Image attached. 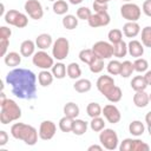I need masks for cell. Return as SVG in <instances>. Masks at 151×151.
<instances>
[{"label":"cell","instance_id":"9","mask_svg":"<svg viewBox=\"0 0 151 151\" xmlns=\"http://www.w3.org/2000/svg\"><path fill=\"white\" fill-rule=\"evenodd\" d=\"M24 8L25 12L28 14V17L34 20H40L44 17L42 5L38 0H27L24 5Z\"/></svg>","mask_w":151,"mask_h":151},{"label":"cell","instance_id":"60","mask_svg":"<svg viewBox=\"0 0 151 151\" xmlns=\"http://www.w3.org/2000/svg\"><path fill=\"white\" fill-rule=\"evenodd\" d=\"M50 1H53V2H54V1H57V0H50Z\"/></svg>","mask_w":151,"mask_h":151},{"label":"cell","instance_id":"42","mask_svg":"<svg viewBox=\"0 0 151 151\" xmlns=\"http://www.w3.org/2000/svg\"><path fill=\"white\" fill-rule=\"evenodd\" d=\"M150 150V146L140 140V139H133L132 140V147H131V151H149Z\"/></svg>","mask_w":151,"mask_h":151},{"label":"cell","instance_id":"44","mask_svg":"<svg viewBox=\"0 0 151 151\" xmlns=\"http://www.w3.org/2000/svg\"><path fill=\"white\" fill-rule=\"evenodd\" d=\"M91 15H92V12H91V9H90L88 7L83 6V7H79V8L77 9V17H78V19L88 20V19L91 18Z\"/></svg>","mask_w":151,"mask_h":151},{"label":"cell","instance_id":"8","mask_svg":"<svg viewBox=\"0 0 151 151\" xmlns=\"http://www.w3.org/2000/svg\"><path fill=\"white\" fill-rule=\"evenodd\" d=\"M92 51L97 57H99L104 60L113 57V45L110 41L100 40V41L94 42L92 46Z\"/></svg>","mask_w":151,"mask_h":151},{"label":"cell","instance_id":"47","mask_svg":"<svg viewBox=\"0 0 151 151\" xmlns=\"http://www.w3.org/2000/svg\"><path fill=\"white\" fill-rule=\"evenodd\" d=\"M9 46V39H0V54L5 57L7 54V48Z\"/></svg>","mask_w":151,"mask_h":151},{"label":"cell","instance_id":"43","mask_svg":"<svg viewBox=\"0 0 151 151\" xmlns=\"http://www.w3.org/2000/svg\"><path fill=\"white\" fill-rule=\"evenodd\" d=\"M18 14H19V11H17V9H9V11H7L5 13V15H4L6 24L14 26V22H15V19H17Z\"/></svg>","mask_w":151,"mask_h":151},{"label":"cell","instance_id":"13","mask_svg":"<svg viewBox=\"0 0 151 151\" xmlns=\"http://www.w3.org/2000/svg\"><path fill=\"white\" fill-rule=\"evenodd\" d=\"M97 88L98 91L103 94V96H106L116 85H114V79L111 77V76H107V74H104V76H100L98 79H97Z\"/></svg>","mask_w":151,"mask_h":151},{"label":"cell","instance_id":"19","mask_svg":"<svg viewBox=\"0 0 151 151\" xmlns=\"http://www.w3.org/2000/svg\"><path fill=\"white\" fill-rule=\"evenodd\" d=\"M21 54H19L18 52H8L5 57H4V61H5V64L7 65V66H9V67H17V66H19L20 65V63H21Z\"/></svg>","mask_w":151,"mask_h":151},{"label":"cell","instance_id":"48","mask_svg":"<svg viewBox=\"0 0 151 151\" xmlns=\"http://www.w3.org/2000/svg\"><path fill=\"white\" fill-rule=\"evenodd\" d=\"M93 9H94V13L107 12V4H103V2L93 1Z\"/></svg>","mask_w":151,"mask_h":151},{"label":"cell","instance_id":"18","mask_svg":"<svg viewBox=\"0 0 151 151\" xmlns=\"http://www.w3.org/2000/svg\"><path fill=\"white\" fill-rule=\"evenodd\" d=\"M35 45L39 50H47L48 47H51L53 45V40H52V37L51 34L48 33H41L35 39Z\"/></svg>","mask_w":151,"mask_h":151},{"label":"cell","instance_id":"50","mask_svg":"<svg viewBox=\"0 0 151 151\" xmlns=\"http://www.w3.org/2000/svg\"><path fill=\"white\" fill-rule=\"evenodd\" d=\"M142 11L146 17L151 18V0H145L142 6Z\"/></svg>","mask_w":151,"mask_h":151},{"label":"cell","instance_id":"52","mask_svg":"<svg viewBox=\"0 0 151 151\" xmlns=\"http://www.w3.org/2000/svg\"><path fill=\"white\" fill-rule=\"evenodd\" d=\"M104 150V146L100 144V145H98V144H93V145H90L88 147H87V151H103Z\"/></svg>","mask_w":151,"mask_h":151},{"label":"cell","instance_id":"27","mask_svg":"<svg viewBox=\"0 0 151 151\" xmlns=\"http://www.w3.org/2000/svg\"><path fill=\"white\" fill-rule=\"evenodd\" d=\"M78 17L73 15V14H65L63 20H61V24L64 26V28L66 29H74L77 26H78Z\"/></svg>","mask_w":151,"mask_h":151},{"label":"cell","instance_id":"40","mask_svg":"<svg viewBox=\"0 0 151 151\" xmlns=\"http://www.w3.org/2000/svg\"><path fill=\"white\" fill-rule=\"evenodd\" d=\"M133 67H134V71L136 72H139V73L146 72L147 71V67H149V63H147L146 59H144L142 57L140 58H136V60L133 63Z\"/></svg>","mask_w":151,"mask_h":151},{"label":"cell","instance_id":"2","mask_svg":"<svg viewBox=\"0 0 151 151\" xmlns=\"http://www.w3.org/2000/svg\"><path fill=\"white\" fill-rule=\"evenodd\" d=\"M11 134L13 138L22 140L26 145L29 146L35 145L39 137V132L37 131V129L25 123H14L11 126Z\"/></svg>","mask_w":151,"mask_h":151},{"label":"cell","instance_id":"17","mask_svg":"<svg viewBox=\"0 0 151 151\" xmlns=\"http://www.w3.org/2000/svg\"><path fill=\"white\" fill-rule=\"evenodd\" d=\"M35 47H37L35 41H33L31 39L24 40L21 42V45H20V54L22 57L28 58V57H31V55H33L35 53Z\"/></svg>","mask_w":151,"mask_h":151},{"label":"cell","instance_id":"58","mask_svg":"<svg viewBox=\"0 0 151 151\" xmlns=\"http://www.w3.org/2000/svg\"><path fill=\"white\" fill-rule=\"evenodd\" d=\"M147 132H149V134L151 136V125H147Z\"/></svg>","mask_w":151,"mask_h":151},{"label":"cell","instance_id":"56","mask_svg":"<svg viewBox=\"0 0 151 151\" xmlns=\"http://www.w3.org/2000/svg\"><path fill=\"white\" fill-rule=\"evenodd\" d=\"M0 97H1L0 101H4V100L6 99V96H5V93H4V92H1V93H0Z\"/></svg>","mask_w":151,"mask_h":151},{"label":"cell","instance_id":"22","mask_svg":"<svg viewBox=\"0 0 151 151\" xmlns=\"http://www.w3.org/2000/svg\"><path fill=\"white\" fill-rule=\"evenodd\" d=\"M73 88L78 93H86L92 88V83L88 79H80L79 78L73 84Z\"/></svg>","mask_w":151,"mask_h":151},{"label":"cell","instance_id":"4","mask_svg":"<svg viewBox=\"0 0 151 151\" xmlns=\"http://www.w3.org/2000/svg\"><path fill=\"white\" fill-rule=\"evenodd\" d=\"M99 142L104 146V149L113 151L119 146L118 134L112 129H103L99 133Z\"/></svg>","mask_w":151,"mask_h":151},{"label":"cell","instance_id":"35","mask_svg":"<svg viewBox=\"0 0 151 151\" xmlns=\"http://www.w3.org/2000/svg\"><path fill=\"white\" fill-rule=\"evenodd\" d=\"M73 118H70L67 116H64L60 120H59V129L63 132H72V127H73Z\"/></svg>","mask_w":151,"mask_h":151},{"label":"cell","instance_id":"16","mask_svg":"<svg viewBox=\"0 0 151 151\" xmlns=\"http://www.w3.org/2000/svg\"><path fill=\"white\" fill-rule=\"evenodd\" d=\"M150 103V94L146 93L145 91H137L134 94H133V104L139 107V109H143V107H146Z\"/></svg>","mask_w":151,"mask_h":151},{"label":"cell","instance_id":"32","mask_svg":"<svg viewBox=\"0 0 151 151\" xmlns=\"http://www.w3.org/2000/svg\"><path fill=\"white\" fill-rule=\"evenodd\" d=\"M86 113L88 117L94 118V117H99L103 113V109L98 103H90L86 106Z\"/></svg>","mask_w":151,"mask_h":151},{"label":"cell","instance_id":"10","mask_svg":"<svg viewBox=\"0 0 151 151\" xmlns=\"http://www.w3.org/2000/svg\"><path fill=\"white\" fill-rule=\"evenodd\" d=\"M39 138L42 140H50L57 132V125L52 120H44L39 126Z\"/></svg>","mask_w":151,"mask_h":151},{"label":"cell","instance_id":"61","mask_svg":"<svg viewBox=\"0 0 151 151\" xmlns=\"http://www.w3.org/2000/svg\"><path fill=\"white\" fill-rule=\"evenodd\" d=\"M150 101H151V93H150Z\"/></svg>","mask_w":151,"mask_h":151},{"label":"cell","instance_id":"21","mask_svg":"<svg viewBox=\"0 0 151 151\" xmlns=\"http://www.w3.org/2000/svg\"><path fill=\"white\" fill-rule=\"evenodd\" d=\"M63 111H64V116H67V117L73 118V119H76V118L79 116V113H80L79 106H78L76 103H73V101L66 103V104L64 105Z\"/></svg>","mask_w":151,"mask_h":151},{"label":"cell","instance_id":"49","mask_svg":"<svg viewBox=\"0 0 151 151\" xmlns=\"http://www.w3.org/2000/svg\"><path fill=\"white\" fill-rule=\"evenodd\" d=\"M11 35H12L11 28H8L7 26H1L0 27V39H9Z\"/></svg>","mask_w":151,"mask_h":151},{"label":"cell","instance_id":"31","mask_svg":"<svg viewBox=\"0 0 151 151\" xmlns=\"http://www.w3.org/2000/svg\"><path fill=\"white\" fill-rule=\"evenodd\" d=\"M122 97H123V92H122V88H120L119 86H114V87L105 96V98H106L109 101H111V103H118V101H120Z\"/></svg>","mask_w":151,"mask_h":151},{"label":"cell","instance_id":"57","mask_svg":"<svg viewBox=\"0 0 151 151\" xmlns=\"http://www.w3.org/2000/svg\"><path fill=\"white\" fill-rule=\"evenodd\" d=\"M94 1H98V2H103V4H107L109 1H111V0H94Z\"/></svg>","mask_w":151,"mask_h":151},{"label":"cell","instance_id":"37","mask_svg":"<svg viewBox=\"0 0 151 151\" xmlns=\"http://www.w3.org/2000/svg\"><path fill=\"white\" fill-rule=\"evenodd\" d=\"M90 127H91V130L94 131V132H100L103 129H105V120H104L100 116H99V117L91 118Z\"/></svg>","mask_w":151,"mask_h":151},{"label":"cell","instance_id":"54","mask_svg":"<svg viewBox=\"0 0 151 151\" xmlns=\"http://www.w3.org/2000/svg\"><path fill=\"white\" fill-rule=\"evenodd\" d=\"M145 123L147 125H151V111H149L146 113V116H145Z\"/></svg>","mask_w":151,"mask_h":151},{"label":"cell","instance_id":"30","mask_svg":"<svg viewBox=\"0 0 151 151\" xmlns=\"http://www.w3.org/2000/svg\"><path fill=\"white\" fill-rule=\"evenodd\" d=\"M67 76L71 79H79L81 76V68L77 63H70L67 65Z\"/></svg>","mask_w":151,"mask_h":151},{"label":"cell","instance_id":"25","mask_svg":"<svg viewBox=\"0 0 151 151\" xmlns=\"http://www.w3.org/2000/svg\"><path fill=\"white\" fill-rule=\"evenodd\" d=\"M51 72H52V74L54 76V78H57V79H63V78H65L66 74H67V67H66V65H65L64 63L59 61V63H57V64H54V65L52 66Z\"/></svg>","mask_w":151,"mask_h":151},{"label":"cell","instance_id":"24","mask_svg":"<svg viewBox=\"0 0 151 151\" xmlns=\"http://www.w3.org/2000/svg\"><path fill=\"white\" fill-rule=\"evenodd\" d=\"M130 85H131L132 90L136 91V92L137 91H145L146 87L149 86L146 80H145V78H144V76H136V77H133L131 83H130Z\"/></svg>","mask_w":151,"mask_h":151},{"label":"cell","instance_id":"15","mask_svg":"<svg viewBox=\"0 0 151 151\" xmlns=\"http://www.w3.org/2000/svg\"><path fill=\"white\" fill-rule=\"evenodd\" d=\"M123 33L127 38H136L140 33V26L137 21H127L123 26Z\"/></svg>","mask_w":151,"mask_h":151},{"label":"cell","instance_id":"6","mask_svg":"<svg viewBox=\"0 0 151 151\" xmlns=\"http://www.w3.org/2000/svg\"><path fill=\"white\" fill-rule=\"evenodd\" d=\"M54 58L51 57L46 51L40 50L38 52H35L32 57V63L34 66L41 68V70H48L52 68V66L54 65Z\"/></svg>","mask_w":151,"mask_h":151},{"label":"cell","instance_id":"3","mask_svg":"<svg viewBox=\"0 0 151 151\" xmlns=\"http://www.w3.org/2000/svg\"><path fill=\"white\" fill-rule=\"evenodd\" d=\"M0 122L4 125L15 122L21 117V109L13 99L6 98L4 101H0Z\"/></svg>","mask_w":151,"mask_h":151},{"label":"cell","instance_id":"39","mask_svg":"<svg viewBox=\"0 0 151 151\" xmlns=\"http://www.w3.org/2000/svg\"><path fill=\"white\" fill-rule=\"evenodd\" d=\"M107 38H109V41L113 45V44H117L119 41L123 40V32L118 28H113L111 31H109L107 33Z\"/></svg>","mask_w":151,"mask_h":151},{"label":"cell","instance_id":"53","mask_svg":"<svg viewBox=\"0 0 151 151\" xmlns=\"http://www.w3.org/2000/svg\"><path fill=\"white\" fill-rule=\"evenodd\" d=\"M144 78H145V80H146L147 85H151V70L145 72V76H144Z\"/></svg>","mask_w":151,"mask_h":151},{"label":"cell","instance_id":"38","mask_svg":"<svg viewBox=\"0 0 151 151\" xmlns=\"http://www.w3.org/2000/svg\"><path fill=\"white\" fill-rule=\"evenodd\" d=\"M107 72L112 76H119L120 74V70H122V63L119 60H110L107 66Z\"/></svg>","mask_w":151,"mask_h":151},{"label":"cell","instance_id":"14","mask_svg":"<svg viewBox=\"0 0 151 151\" xmlns=\"http://www.w3.org/2000/svg\"><path fill=\"white\" fill-rule=\"evenodd\" d=\"M127 53L133 58H140L144 54V45L133 39L127 44Z\"/></svg>","mask_w":151,"mask_h":151},{"label":"cell","instance_id":"23","mask_svg":"<svg viewBox=\"0 0 151 151\" xmlns=\"http://www.w3.org/2000/svg\"><path fill=\"white\" fill-rule=\"evenodd\" d=\"M87 127H88V123H87L86 120L76 118V119L73 120L72 132H73L76 136H83V134L87 131Z\"/></svg>","mask_w":151,"mask_h":151},{"label":"cell","instance_id":"36","mask_svg":"<svg viewBox=\"0 0 151 151\" xmlns=\"http://www.w3.org/2000/svg\"><path fill=\"white\" fill-rule=\"evenodd\" d=\"M134 71V67H133V63H131L130 60H125L122 63V70H120V77L123 78H129Z\"/></svg>","mask_w":151,"mask_h":151},{"label":"cell","instance_id":"26","mask_svg":"<svg viewBox=\"0 0 151 151\" xmlns=\"http://www.w3.org/2000/svg\"><path fill=\"white\" fill-rule=\"evenodd\" d=\"M144 131H145V126L140 120H133L129 125V132L134 137L142 136L144 133Z\"/></svg>","mask_w":151,"mask_h":151},{"label":"cell","instance_id":"51","mask_svg":"<svg viewBox=\"0 0 151 151\" xmlns=\"http://www.w3.org/2000/svg\"><path fill=\"white\" fill-rule=\"evenodd\" d=\"M8 142V134L6 131L1 130L0 131V146H5Z\"/></svg>","mask_w":151,"mask_h":151},{"label":"cell","instance_id":"46","mask_svg":"<svg viewBox=\"0 0 151 151\" xmlns=\"http://www.w3.org/2000/svg\"><path fill=\"white\" fill-rule=\"evenodd\" d=\"M132 138H125L118 146V149L120 151H131V147H132Z\"/></svg>","mask_w":151,"mask_h":151},{"label":"cell","instance_id":"5","mask_svg":"<svg viewBox=\"0 0 151 151\" xmlns=\"http://www.w3.org/2000/svg\"><path fill=\"white\" fill-rule=\"evenodd\" d=\"M70 52V41L64 38H57V40L52 45V57L59 61H63L64 59L67 58Z\"/></svg>","mask_w":151,"mask_h":151},{"label":"cell","instance_id":"34","mask_svg":"<svg viewBox=\"0 0 151 151\" xmlns=\"http://www.w3.org/2000/svg\"><path fill=\"white\" fill-rule=\"evenodd\" d=\"M88 67H90V71L92 73H100L104 70V59H101V58L96 55L94 59L90 63Z\"/></svg>","mask_w":151,"mask_h":151},{"label":"cell","instance_id":"12","mask_svg":"<svg viewBox=\"0 0 151 151\" xmlns=\"http://www.w3.org/2000/svg\"><path fill=\"white\" fill-rule=\"evenodd\" d=\"M111 21V18L107 12H99V13H94L91 15V18L87 20L88 26L97 28V27H104L107 26Z\"/></svg>","mask_w":151,"mask_h":151},{"label":"cell","instance_id":"45","mask_svg":"<svg viewBox=\"0 0 151 151\" xmlns=\"http://www.w3.org/2000/svg\"><path fill=\"white\" fill-rule=\"evenodd\" d=\"M27 25H28V18H27V15L24 14V13H21V12H19V14H18V17L15 19L14 26L18 27V28H24Z\"/></svg>","mask_w":151,"mask_h":151},{"label":"cell","instance_id":"55","mask_svg":"<svg viewBox=\"0 0 151 151\" xmlns=\"http://www.w3.org/2000/svg\"><path fill=\"white\" fill-rule=\"evenodd\" d=\"M70 1V4H72V5H79V4H81L84 0H68Z\"/></svg>","mask_w":151,"mask_h":151},{"label":"cell","instance_id":"1","mask_svg":"<svg viewBox=\"0 0 151 151\" xmlns=\"http://www.w3.org/2000/svg\"><path fill=\"white\" fill-rule=\"evenodd\" d=\"M6 83L11 86L12 93L25 100H32L37 97V76L33 71L22 67H15L6 76Z\"/></svg>","mask_w":151,"mask_h":151},{"label":"cell","instance_id":"11","mask_svg":"<svg viewBox=\"0 0 151 151\" xmlns=\"http://www.w3.org/2000/svg\"><path fill=\"white\" fill-rule=\"evenodd\" d=\"M104 117H105V119L109 122V123H111V124H117V123H119V120H120V118H122V113H120V111H119V109L116 106V105H113V104H107V105H105L104 107H103V113H101Z\"/></svg>","mask_w":151,"mask_h":151},{"label":"cell","instance_id":"20","mask_svg":"<svg viewBox=\"0 0 151 151\" xmlns=\"http://www.w3.org/2000/svg\"><path fill=\"white\" fill-rule=\"evenodd\" d=\"M54 76L48 70H41L38 74V81L42 87H47L53 83Z\"/></svg>","mask_w":151,"mask_h":151},{"label":"cell","instance_id":"59","mask_svg":"<svg viewBox=\"0 0 151 151\" xmlns=\"http://www.w3.org/2000/svg\"><path fill=\"white\" fill-rule=\"evenodd\" d=\"M122 1H125V2H131L132 0H122Z\"/></svg>","mask_w":151,"mask_h":151},{"label":"cell","instance_id":"41","mask_svg":"<svg viewBox=\"0 0 151 151\" xmlns=\"http://www.w3.org/2000/svg\"><path fill=\"white\" fill-rule=\"evenodd\" d=\"M142 44L151 48V26H145L142 29Z\"/></svg>","mask_w":151,"mask_h":151},{"label":"cell","instance_id":"33","mask_svg":"<svg viewBox=\"0 0 151 151\" xmlns=\"http://www.w3.org/2000/svg\"><path fill=\"white\" fill-rule=\"evenodd\" d=\"M78 57H79L80 61H83L84 64L90 65V63L94 59L96 54L93 53L92 48H84V50H81V51L79 52V55H78Z\"/></svg>","mask_w":151,"mask_h":151},{"label":"cell","instance_id":"29","mask_svg":"<svg viewBox=\"0 0 151 151\" xmlns=\"http://www.w3.org/2000/svg\"><path fill=\"white\" fill-rule=\"evenodd\" d=\"M53 12L58 15H65L68 12V4L65 0H57L53 2Z\"/></svg>","mask_w":151,"mask_h":151},{"label":"cell","instance_id":"28","mask_svg":"<svg viewBox=\"0 0 151 151\" xmlns=\"http://www.w3.org/2000/svg\"><path fill=\"white\" fill-rule=\"evenodd\" d=\"M127 54V44L122 40L117 44H113V57L116 58H123Z\"/></svg>","mask_w":151,"mask_h":151},{"label":"cell","instance_id":"7","mask_svg":"<svg viewBox=\"0 0 151 151\" xmlns=\"http://www.w3.org/2000/svg\"><path fill=\"white\" fill-rule=\"evenodd\" d=\"M120 14L123 19L127 21H138L142 14V9L137 4L133 2H125L120 7Z\"/></svg>","mask_w":151,"mask_h":151}]
</instances>
